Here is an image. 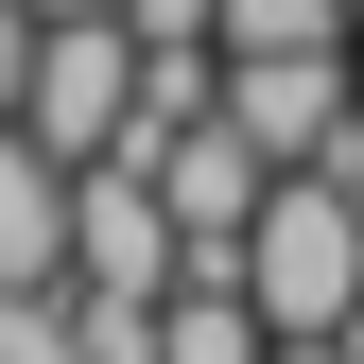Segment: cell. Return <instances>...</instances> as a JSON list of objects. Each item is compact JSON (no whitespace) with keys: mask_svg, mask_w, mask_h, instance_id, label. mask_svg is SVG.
<instances>
[{"mask_svg":"<svg viewBox=\"0 0 364 364\" xmlns=\"http://www.w3.org/2000/svg\"><path fill=\"white\" fill-rule=\"evenodd\" d=\"M0 295H70V173L0 122Z\"/></svg>","mask_w":364,"mask_h":364,"instance_id":"1","label":"cell"}]
</instances>
